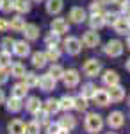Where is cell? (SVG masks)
<instances>
[{"label": "cell", "mask_w": 130, "mask_h": 134, "mask_svg": "<svg viewBox=\"0 0 130 134\" xmlns=\"http://www.w3.org/2000/svg\"><path fill=\"white\" fill-rule=\"evenodd\" d=\"M102 5H103L102 2H93V4L89 5L91 13H102Z\"/></svg>", "instance_id": "ee69618b"}, {"label": "cell", "mask_w": 130, "mask_h": 134, "mask_svg": "<svg viewBox=\"0 0 130 134\" xmlns=\"http://www.w3.org/2000/svg\"><path fill=\"white\" fill-rule=\"evenodd\" d=\"M121 14H123V16H130V0L121 5Z\"/></svg>", "instance_id": "f6af8a7d"}, {"label": "cell", "mask_w": 130, "mask_h": 134, "mask_svg": "<svg viewBox=\"0 0 130 134\" xmlns=\"http://www.w3.org/2000/svg\"><path fill=\"white\" fill-rule=\"evenodd\" d=\"M87 100H89V98H86L84 95H79V97L75 98V109H77V111H86L87 105H89Z\"/></svg>", "instance_id": "d6a6232c"}, {"label": "cell", "mask_w": 130, "mask_h": 134, "mask_svg": "<svg viewBox=\"0 0 130 134\" xmlns=\"http://www.w3.org/2000/svg\"><path fill=\"white\" fill-rule=\"evenodd\" d=\"M25 20L21 18V14H16L14 18H11V21H9V29L11 31H14V32H21L23 29H25Z\"/></svg>", "instance_id": "cb8c5ba5"}, {"label": "cell", "mask_w": 130, "mask_h": 134, "mask_svg": "<svg viewBox=\"0 0 130 134\" xmlns=\"http://www.w3.org/2000/svg\"><path fill=\"white\" fill-rule=\"evenodd\" d=\"M0 47H2V50L11 52L13 47H14V40H13V38H4V40L0 41Z\"/></svg>", "instance_id": "ab89813d"}, {"label": "cell", "mask_w": 130, "mask_h": 134, "mask_svg": "<svg viewBox=\"0 0 130 134\" xmlns=\"http://www.w3.org/2000/svg\"><path fill=\"white\" fill-rule=\"evenodd\" d=\"M125 124V116L121 111H112V113L107 116V125L110 129H121Z\"/></svg>", "instance_id": "52a82bcc"}, {"label": "cell", "mask_w": 130, "mask_h": 134, "mask_svg": "<svg viewBox=\"0 0 130 134\" xmlns=\"http://www.w3.org/2000/svg\"><path fill=\"white\" fill-rule=\"evenodd\" d=\"M14 11L18 14H27L30 11V2L29 0H14Z\"/></svg>", "instance_id": "f1b7e54d"}, {"label": "cell", "mask_w": 130, "mask_h": 134, "mask_svg": "<svg viewBox=\"0 0 130 134\" xmlns=\"http://www.w3.org/2000/svg\"><path fill=\"white\" fill-rule=\"evenodd\" d=\"M50 29H52V32H55V34L62 36L64 32H68L70 25H68V21L64 20V18H54L52 23H50Z\"/></svg>", "instance_id": "30bf717a"}, {"label": "cell", "mask_w": 130, "mask_h": 134, "mask_svg": "<svg viewBox=\"0 0 130 134\" xmlns=\"http://www.w3.org/2000/svg\"><path fill=\"white\" fill-rule=\"evenodd\" d=\"M4 102H5V95H4V91L0 90V105H2Z\"/></svg>", "instance_id": "c3c4849f"}, {"label": "cell", "mask_w": 130, "mask_h": 134, "mask_svg": "<svg viewBox=\"0 0 130 134\" xmlns=\"http://www.w3.org/2000/svg\"><path fill=\"white\" fill-rule=\"evenodd\" d=\"M82 45L87 47V48H94V47H98V45H100V34L94 31V29L84 32V36H82Z\"/></svg>", "instance_id": "277c9868"}, {"label": "cell", "mask_w": 130, "mask_h": 134, "mask_svg": "<svg viewBox=\"0 0 130 134\" xmlns=\"http://www.w3.org/2000/svg\"><path fill=\"white\" fill-rule=\"evenodd\" d=\"M48 63V57H46V52H34L32 54V64L36 68H45Z\"/></svg>", "instance_id": "7402d4cb"}, {"label": "cell", "mask_w": 130, "mask_h": 134, "mask_svg": "<svg viewBox=\"0 0 130 134\" xmlns=\"http://www.w3.org/2000/svg\"><path fill=\"white\" fill-rule=\"evenodd\" d=\"M46 57H48V61H59L61 59V50L57 48V47H48Z\"/></svg>", "instance_id": "d590c367"}, {"label": "cell", "mask_w": 130, "mask_h": 134, "mask_svg": "<svg viewBox=\"0 0 130 134\" xmlns=\"http://www.w3.org/2000/svg\"><path fill=\"white\" fill-rule=\"evenodd\" d=\"M82 72L86 77H96L102 72V63L98 59H87L82 66Z\"/></svg>", "instance_id": "3957f363"}, {"label": "cell", "mask_w": 130, "mask_h": 134, "mask_svg": "<svg viewBox=\"0 0 130 134\" xmlns=\"http://www.w3.org/2000/svg\"><path fill=\"white\" fill-rule=\"evenodd\" d=\"M21 32H23V36H25V40H29V41H34V40L39 38V27L34 25V23H27L25 29Z\"/></svg>", "instance_id": "2e32d148"}, {"label": "cell", "mask_w": 130, "mask_h": 134, "mask_svg": "<svg viewBox=\"0 0 130 134\" xmlns=\"http://www.w3.org/2000/svg\"><path fill=\"white\" fill-rule=\"evenodd\" d=\"M125 2H128V0H112V4H116V5H123V4H125Z\"/></svg>", "instance_id": "7dc6e473"}, {"label": "cell", "mask_w": 130, "mask_h": 134, "mask_svg": "<svg viewBox=\"0 0 130 134\" xmlns=\"http://www.w3.org/2000/svg\"><path fill=\"white\" fill-rule=\"evenodd\" d=\"M32 2H43V0H32Z\"/></svg>", "instance_id": "db71d44e"}, {"label": "cell", "mask_w": 130, "mask_h": 134, "mask_svg": "<svg viewBox=\"0 0 130 134\" xmlns=\"http://www.w3.org/2000/svg\"><path fill=\"white\" fill-rule=\"evenodd\" d=\"M23 82L27 84V88H38L39 86V75H36L34 72H27L23 77Z\"/></svg>", "instance_id": "484cf974"}, {"label": "cell", "mask_w": 130, "mask_h": 134, "mask_svg": "<svg viewBox=\"0 0 130 134\" xmlns=\"http://www.w3.org/2000/svg\"><path fill=\"white\" fill-rule=\"evenodd\" d=\"M0 5H2V0H0Z\"/></svg>", "instance_id": "680465c9"}, {"label": "cell", "mask_w": 130, "mask_h": 134, "mask_svg": "<svg viewBox=\"0 0 130 134\" xmlns=\"http://www.w3.org/2000/svg\"><path fill=\"white\" fill-rule=\"evenodd\" d=\"M102 81L105 86H116V84H120V75L118 72H114V70H107V72H103L102 75Z\"/></svg>", "instance_id": "ac0fdd59"}, {"label": "cell", "mask_w": 130, "mask_h": 134, "mask_svg": "<svg viewBox=\"0 0 130 134\" xmlns=\"http://www.w3.org/2000/svg\"><path fill=\"white\" fill-rule=\"evenodd\" d=\"M57 134H70V131H68V129H61Z\"/></svg>", "instance_id": "681fc988"}, {"label": "cell", "mask_w": 130, "mask_h": 134, "mask_svg": "<svg viewBox=\"0 0 130 134\" xmlns=\"http://www.w3.org/2000/svg\"><path fill=\"white\" fill-rule=\"evenodd\" d=\"M107 134H116V132H107Z\"/></svg>", "instance_id": "9f6ffc18"}, {"label": "cell", "mask_w": 130, "mask_h": 134, "mask_svg": "<svg viewBox=\"0 0 130 134\" xmlns=\"http://www.w3.org/2000/svg\"><path fill=\"white\" fill-rule=\"evenodd\" d=\"M27 93H29V88H27V84H25V82H18V84L13 86V95L18 97V98H25Z\"/></svg>", "instance_id": "f546056e"}, {"label": "cell", "mask_w": 130, "mask_h": 134, "mask_svg": "<svg viewBox=\"0 0 130 134\" xmlns=\"http://www.w3.org/2000/svg\"><path fill=\"white\" fill-rule=\"evenodd\" d=\"M0 11H4V13H11V11H14V0H2Z\"/></svg>", "instance_id": "60d3db41"}, {"label": "cell", "mask_w": 130, "mask_h": 134, "mask_svg": "<svg viewBox=\"0 0 130 134\" xmlns=\"http://www.w3.org/2000/svg\"><path fill=\"white\" fill-rule=\"evenodd\" d=\"M13 54L18 55V57H27V55L30 54V45L27 41H14Z\"/></svg>", "instance_id": "7c38bea8"}, {"label": "cell", "mask_w": 130, "mask_h": 134, "mask_svg": "<svg viewBox=\"0 0 130 134\" xmlns=\"http://www.w3.org/2000/svg\"><path fill=\"white\" fill-rule=\"evenodd\" d=\"M127 20H128V23H130V16H127Z\"/></svg>", "instance_id": "11a10c76"}, {"label": "cell", "mask_w": 130, "mask_h": 134, "mask_svg": "<svg viewBox=\"0 0 130 134\" xmlns=\"http://www.w3.org/2000/svg\"><path fill=\"white\" fill-rule=\"evenodd\" d=\"M102 4H110V2H112V0H100Z\"/></svg>", "instance_id": "f5cc1de1"}, {"label": "cell", "mask_w": 130, "mask_h": 134, "mask_svg": "<svg viewBox=\"0 0 130 134\" xmlns=\"http://www.w3.org/2000/svg\"><path fill=\"white\" fill-rule=\"evenodd\" d=\"M89 27L94 31H100L102 27H105V18H103V13H93L89 16Z\"/></svg>", "instance_id": "9a60e30c"}, {"label": "cell", "mask_w": 130, "mask_h": 134, "mask_svg": "<svg viewBox=\"0 0 130 134\" xmlns=\"http://www.w3.org/2000/svg\"><path fill=\"white\" fill-rule=\"evenodd\" d=\"M59 125L62 129H68V131H73L75 127H77V120H75V116H71L70 113H66L62 118L59 120Z\"/></svg>", "instance_id": "603a6c76"}, {"label": "cell", "mask_w": 130, "mask_h": 134, "mask_svg": "<svg viewBox=\"0 0 130 134\" xmlns=\"http://www.w3.org/2000/svg\"><path fill=\"white\" fill-rule=\"evenodd\" d=\"M64 50L68 52L70 55H79L80 50H82V41L79 38H68L64 41Z\"/></svg>", "instance_id": "8992f818"}, {"label": "cell", "mask_w": 130, "mask_h": 134, "mask_svg": "<svg viewBox=\"0 0 130 134\" xmlns=\"http://www.w3.org/2000/svg\"><path fill=\"white\" fill-rule=\"evenodd\" d=\"M64 72H66V70H64V68L61 66V64H52L50 70H48V73H50V75H54V77H55L57 81H59V79H62Z\"/></svg>", "instance_id": "836d02e7"}, {"label": "cell", "mask_w": 130, "mask_h": 134, "mask_svg": "<svg viewBox=\"0 0 130 134\" xmlns=\"http://www.w3.org/2000/svg\"><path fill=\"white\" fill-rule=\"evenodd\" d=\"M62 82L66 88H77L80 82V75L77 70H66L62 75Z\"/></svg>", "instance_id": "5b68a950"}, {"label": "cell", "mask_w": 130, "mask_h": 134, "mask_svg": "<svg viewBox=\"0 0 130 134\" xmlns=\"http://www.w3.org/2000/svg\"><path fill=\"white\" fill-rule=\"evenodd\" d=\"M34 116L38 118V122H39L41 125H43V124H46V125H48V116H50V114L46 113V111H45L43 107H41V109H39V111H38L36 114H34Z\"/></svg>", "instance_id": "f35d334b"}, {"label": "cell", "mask_w": 130, "mask_h": 134, "mask_svg": "<svg viewBox=\"0 0 130 134\" xmlns=\"http://www.w3.org/2000/svg\"><path fill=\"white\" fill-rule=\"evenodd\" d=\"M59 104H61V109L66 111V113L71 111V109H75V98L70 97V95H64V97L59 100Z\"/></svg>", "instance_id": "83f0119b"}, {"label": "cell", "mask_w": 130, "mask_h": 134, "mask_svg": "<svg viewBox=\"0 0 130 134\" xmlns=\"http://www.w3.org/2000/svg\"><path fill=\"white\" fill-rule=\"evenodd\" d=\"M61 129H62V127L59 125V122H55V124H48V125H46V134H57Z\"/></svg>", "instance_id": "b9f144b4"}, {"label": "cell", "mask_w": 130, "mask_h": 134, "mask_svg": "<svg viewBox=\"0 0 130 134\" xmlns=\"http://www.w3.org/2000/svg\"><path fill=\"white\" fill-rule=\"evenodd\" d=\"M93 102L96 104V105H100V107L109 105V104H110L109 91H107V90H100V88H96V91H94V95H93Z\"/></svg>", "instance_id": "9c48e42d"}, {"label": "cell", "mask_w": 130, "mask_h": 134, "mask_svg": "<svg viewBox=\"0 0 130 134\" xmlns=\"http://www.w3.org/2000/svg\"><path fill=\"white\" fill-rule=\"evenodd\" d=\"M125 50V45L120 41V40H110V41L105 43V47H103V52H105V55H109V57H120L121 54Z\"/></svg>", "instance_id": "7a4b0ae2"}, {"label": "cell", "mask_w": 130, "mask_h": 134, "mask_svg": "<svg viewBox=\"0 0 130 134\" xmlns=\"http://www.w3.org/2000/svg\"><path fill=\"white\" fill-rule=\"evenodd\" d=\"M43 109L48 114H55V113L61 111V104H59V100H55V98H48L46 102L43 104Z\"/></svg>", "instance_id": "d4e9b609"}, {"label": "cell", "mask_w": 130, "mask_h": 134, "mask_svg": "<svg viewBox=\"0 0 130 134\" xmlns=\"http://www.w3.org/2000/svg\"><path fill=\"white\" fill-rule=\"evenodd\" d=\"M41 107H43V102H41L38 97H29L27 102H25V109H27L30 114H36Z\"/></svg>", "instance_id": "d6986e66"}, {"label": "cell", "mask_w": 130, "mask_h": 134, "mask_svg": "<svg viewBox=\"0 0 130 134\" xmlns=\"http://www.w3.org/2000/svg\"><path fill=\"white\" fill-rule=\"evenodd\" d=\"M39 131H41V124L38 120H32L25 125V134H39Z\"/></svg>", "instance_id": "4dcf8cb0"}, {"label": "cell", "mask_w": 130, "mask_h": 134, "mask_svg": "<svg viewBox=\"0 0 130 134\" xmlns=\"http://www.w3.org/2000/svg\"><path fill=\"white\" fill-rule=\"evenodd\" d=\"M0 66L2 68H11V52L7 50L0 52Z\"/></svg>", "instance_id": "e575fe53"}, {"label": "cell", "mask_w": 130, "mask_h": 134, "mask_svg": "<svg viewBox=\"0 0 130 134\" xmlns=\"http://www.w3.org/2000/svg\"><path fill=\"white\" fill-rule=\"evenodd\" d=\"M7 79H9L7 68H2V66H0V86H4V84L7 82Z\"/></svg>", "instance_id": "7bdbcfd3"}, {"label": "cell", "mask_w": 130, "mask_h": 134, "mask_svg": "<svg viewBox=\"0 0 130 134\" xmlns=\"http://www.w3.org/2000/svg\"><path fill=\"white\" fill-rule=\"evenodd\" d=\"M94 91H96V86H94L93 82H86L84 86H82V93H80V95H84L86 98H93Z\"/></svg>", "instance_id": "1f68e13d"}, {"label": "cell", "mask_w": 130, "mask_h": 134, "mask_svg": "<svg viewBox=\"0 0 130 134\" xmlns=\"http://www.w3.org/2000/svg\"><path fill=\"white\" fill-rule=\"evenodd\" d=\"M64 7L62 0H46V13L48 14H59Z\"/></svg>", "instance_id": "44dd1931"}, {"label": "cell", "mask_w": 130, "mask_h": 134, "mask_svg": "<svg viewBox=\"0 0 130 134\" xmlns=\"http://www.w3.org/2000/svg\"><path fill=\"white\" fill-rule=\"evenodd\" d=\"M55 84H57V79L50 75V73H45V75H41L39 77V88L43 91H54L55 90Z\"/></svg>", "instance_id": "ba28073f"}, {"label": "cell", "mask_w": 130, "mask_h": 134, "mask_svg": "<svg viewBox=\"0 0 130 134\" xmlns=\"http://www.w3.org/2000/svg\"><path fill=\"white\" fill-rule=\"evenodd\" d=\"M7 131H9V134H25V124L20 118L11 120L9 125H7Z\"/></svg>", "instance_id": "ffe728a7"}, {"label": "cell", "mask_w": 130, "mask_h": 134, "mask_svg": "<svg viewBox=\"0 0 130 134\" xmlns=\"http://www.w3.org/2000/svg\"><path fill=\"white\" fill-rule=\"evenodd\" d=\"M25 66L21 64V63H14V64H11V77H14V79H23L25 77Z\"/></svg>", "instance_id": "4316f807"}, {"label": "cell", "mask_w": 130, "mask_h": 134, "mask_svg": "<svg viewBox=\"0 0 130 134\" xmlns=\"http://www.w3.org/2000/svg\"><path fill=\"white\" fill-rule=\"evenodd\" d=\"M109 97H110V102H121L125 100V88L116 84V86H109Z\"/></svg>", "instance_id": "8fae6325"}, {"label": "cell", "mask_w": 130, "mask_h": 134, "mask_svg": "<svg viewBox=\"0 0 130 134\" xmlns=\"http://www.w3.org/2000/svg\"><path fill=\"white\" fill-rule=\"evenodd\" d=\"M23 98H18V97H11L5 100V107H7V111L9 113H20L21 109H23V102H21Z\"/></svg>", "instance_id": "4fadbf2b"}, {"label": "cell", "mask_w": 130, "mask_h": 134, "mask_svg": "<svg viewBox=\"0 0 130 134\" xmlns=\"http://www.w3.org/2000/svg\"><path fill=\"white\" fill-rule=\"evenodd\" d=\"M45 43H46L48 47H57V45H59V34H55V32H50V34L45 38Z\"/></svg>", "instance_id": "8d00e7d4"}, {"label": "cell", "mask_w": 130, "mask_h": 134, "mask_svg": "<svg viewBox=\"0 0 130 134\" xmlns=\"http://www.w3.org/2000/svg\"><path fill=\"white\" fill-rule=\"evenodd\" d=\"M120 16H121V14H118V13H103L105 25H114V23H116V20H118Z\"/></svg>", "instance_id": "74e56055"}, {"label": "cell", "mask_w": 130, "mask_h": 134, "mask_svg": "<svg viewBox=\"0 0 130 134\" xmlns=\"http://www.w3.org/2000/svg\"><path fill=\"white\" fill-rule=\"evenodd\" d=\"M128 104H130V97H128Z\"/></svg>", "instance_id": "6f0895ef"}, {"label": "cell", "mask_w": 130, "mask_h": 134, "mask_svg": "<svg viewBox=\"0 0 130 134\" xmlns=\"http://www.w3.org/2000/svg\"><path fill=\"white\" fill-rule=\"evenodd\" d=\"M7 29H9V21L5 20V18H0V32L7 31Z\"/></svg>", "instance_id": "bcb514c9"}, {"label": "cell", "mask_w": 130, "mask_h": 134, "mask_svg": "<svg viewBox=\"0 0 130 134\" xmlns=\"http://www.w3.org/2000/svg\"><path fill=\"white\" fill-rule=\"evenodd\" d=\"M86 20H87V14H86V11L82 7H71L70 21H73V23H84Z\"/></svg>", "instance_id": "5bb4252c"}, {"label": "cell", "mask_w": 130, "mask_h": 134, "mask_svg": "<svg viewBox=\"0 0 130 134\" xmlns=\"http://www.w3.org/2000/svg\"><path fill=\"white\" fill-rule=\"evenodd\" d=\"M84 125H86V131H87V132L98 134V132H102V129H103V118L96 113H89L86 116V120H84Z\"/></svg>", "instance_id": "6da1fadb"}, {"label": "cell", "mask_w": 130, "mask_h": 134, "mask_svg": "<svg viewBox=\"0 0 130 134\" xmlns=\"http://www.w3.org/2000/svg\"><path fill=\"white\" fill-rule=\"evenodd\" d=\"M127 70L130 72V57H128V61H127Z\"/></svg>", "instance_id": "816d5d0a"}, {"label": "cell", "mask_w": 130, "mask_h": 134, "mask_svg": "<svg viewBox=\"0 0 130 134\" xmlns=\"http://www.w3.org/2000/svg\"><path fill=\"white\" fill-rule=\"evenodd\" d=\"M127 48H130V34H128V38H127Z\"/></svg>", "instance_id": "f907efd6"}, {"label": "cell", "mask_w": 130, "mask_h": 134, "mask_svg": "<svg viewBox=\"0 0 130 134\" xmlns=\"http://www.w3.org/2000/svg\"><path fill=\"white\" fill-rule=\"evenodd\" d=\"M112 27H114V31L118 32V34H128L130 32V23H128V20H127V16H123V14L116 20V23H114Z\"/></svg>", "instance_id": "e0dca14e"}]
</instances>
